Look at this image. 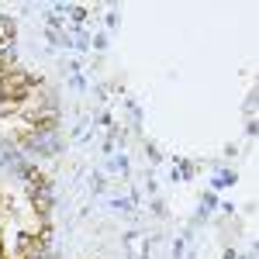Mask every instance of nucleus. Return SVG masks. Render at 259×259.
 <instances>
[{
	"label": "nucleus",
	"mask_w": 259,
	"mask_h": 259,
	"mask_svg": "<svg viewBox=\"0 0 259 259\" xmlns=\"http://www.w3.org/2000/svg\"><path fill=\"white\" fill-rule=\"evenodd\" d=\"M0 94H4V100L7 104H18L24 94H28V73H4L0 76Z\"/></svg>",
	"instance_id": "nucleus-1"
}]
</instances>
